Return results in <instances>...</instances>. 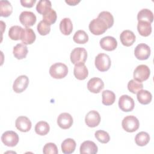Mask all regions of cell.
I'll use <instances>...</instances> for the list:
<instances>
[{
	"label": "cell",
	"instance_id": "6da1fadb",
	"mask_svg": "<svg viewBox=\"0 0 154 154\" xmlns=\"http://www.w3.org/2000/svg\"><path fill=\"white\" fill-rule=\"evenodd\" d=\"M68 73L67 66L63 63L53 64L49 69L50 75L55 79L64 78Z\"/></svg>",
	"mask_w": 154,
	"mask_h": 154
},
{
	"label": "cell",
	"instance_id": "7a4b0ae2",
	"mask_svg": "<svg viewBox=\"0 0 154 154\" xmlns=\"http://www.w3.org/2000/svg\"><path fill=\"white\" fill-rule=\"evenodd\" d=\"M94 64L97 70L100 72H105L111 67V58L108 55L104 53H100L96 57Z\"/></svg>",
	"mask_w": 154,
	"mask_h": 154
},
{
	"label": "cell",
	"instance_id": "3957f363",
	"mask_svg": "<svg viewBox=\"0 0 154 154\" xmlns=\"http://www.w3.org/2000/svg\"><path fill=\"white\" fill-rule=\"evenodd\" d=\"M88 28L90 31L93 34L97 35L103 34L108 29V26L105 22L98 17L93 19L90 22Z\"/></svg>",
	"mask_w": 154,
	"mask_h": 154
},
{
	"label": "cell",
	"instance_id": "277c9868",
	"mask_svg": "<svg viewBox=\"0 0 154 154\" xmlns=\"http://www.w3.org/2000/svg\"><path fill=\"white\" fill-rule=\"evenodd\" d=\"M70 58L72 63L73 64L85 63L87 58V52L84 48H75L71 52Z\"/></svg>",
	"mask_w": 154,
	"mask_h": 154
},
{
	"label": "cell",
	"instance_id": "5b68a950",
	"mask_svg": "<svg viewBox=\"0 0 154 154\" xmlns=\"http://www.w3.org/2000/svg\"><path fill=\"white\" fill-rule=\"evenodd\" d=\"M122 125L123 129L126 132H134L138 129L140 123L136 117L134 116H128L123 119Z\"/></svg>",
	"mask_w": 154,
	"mask_h": 154
},
{
	"label": "cell",
	"instance_id": "8992f818",
	"mask_svg": "<svg viewBox=\"0 0 154 154\" xmlns=\"http://www.w3.org/2000/svg\"><path fill=\"white\" fill-rule=\"evenodd\" d=\"M150 74V70L149 67L145 64H140L135 69L133 77L135 80L142 82L149 78Z\"/></svg>",
	"mask_w": 154,
	"mask_h": 154
},
{
	"label": "cell",
	"instance_id": "52a82bcc",
	"mask_svg": "<svg viewBox=\"0 0 154 154\" xmlns=\"http://www.w3.org/2000/svg\"><path fill=\"white\" fill-rule=\"evenodd\" d=\"M19 140V136L16 132L13 131H7L4 132L1 136L2 142L8 147L16 146Z\"/></svg>",
	"mask_w": 154,
	"mask_h": 154
},
{
	"label": "cell",
	"instance_id": "ba28073f",
	"mask_svg": "<svg viewBox=\"0 0 154 154\" xmlns=\"http://www.w3.org/2000/svg\"><path fill=\"white\" fill-rule=\"evenodd\" d=\"M151 50L150 47L145 43L138 44L134 49V55L135 57L140 60H145L148 59L150 55Z\"/></svg>",
	"mask_w": 154,
	"mask_h": 154
},
{
	"label": "cell",
	"instance_id": "9c48e42d",
	"mask_svg": "<svg viewBox=\"0 0 154 154\" xmlns=\"http://www.w3.org/2000/svg\"><path fill=\"white\" fill-rule=\"evenodd\" d=\"M135 106L134 99L127 94L121 96L119 99V106L124 112H129L133 110Z\"/></svg>",
	"mask_w": 154,
	"mask_h": 154
},
{
	"label": "cell",
	"instance_id": "30bf717a",
	"mask_svg": "<svg viewBox=\"0 0 154 154\" xmlns=\"http://www.w3.org/2000/svg\"><path fill=\"white\" fill-rule=\"evenodd\" d=\"M28 84V77L24 75H20L14 80L13 84V90L17 93H22L26 89Z\"/></svg>",
	"mask_w": 154,
	"mask_h": 154
},
{
	"label": "cell",
	"instance_id": "8fae6325",
	"mask_svg": "<svg viewBox=\"0 0 154 154\" xmlns=\"http://www.w3.org/2000/svg\"><path fill=\"white\" fill-rule=\"evenodd\" d=\"M36 20V16L32 11H23L19 16V20L20 23L25 27L33 26L35 24Z\"/></svg>",
	"mask_w": 154,
	"mask_h": 154
},
{
	"label": "cell",
	"instance_id": "7c38bea8",
	"mask_svg": "<svg viewBox=\"0 0 154 154\" xmlns=\"http://www.w3.org/2000/svg\"><path fill=\"white\" fill-rule=\"evenodd\" d=\"M101 48L107 51H112L117 46L116 39L112 36H105L102 37L99 42Z\"/></svg>",
	"mask_w": 154,
	"mask_h": 154
},
{
	"label": "cell",
	"instance_id": "4fadbf2b",
	"mask_svg": "<svg viewBox=\"0 0 154 154\" xmlns=\"http://www.w3.org/2000/svg\"><path fill=\"white\" fill-rule=\"evenodd\" d=\"M100 122V116L99 113L95 110L89 111L85 116V122L86 125L90 128H94L99 125Z\"/></svg>",
	"mask_w": 154,
	"mask_h": 154
},
{
	"label": "cell",
	"instance_id": "5bb4252c",
	"mask_svg": "<svg viewBox=\"0 0 154 154\" xmlns=\"http://www.w3.org/2000/svg\"><path fill=\"white\" fill-rule=\"evenodd\" d=\"M73 120L72 116L67 112L61 113L57 118L58 125L63 129L70 128L73 125Z\"/></svg>",
	"mask_w": 154,
	"mask_h": 154
},
{
	"label": "cell",
	"instance_id": "9a60e30c",
	"mask_svg": "<svg viewBox=\"0 0 154 154\" xmlns=\"http://www.w3.org/2000/svg\"><path fill=\"white\" fill-rule=\"evenodd\" d=\"M103 88L104 83L99 78H92L88 81L87 88L91 93H99Z\"/></svg>",
	"mask_w": 154,
	"mask_h": 154
},
{
	"label": "cell",
	"instance_id": "2e32d148",
	"mask_svg": "<svg viewBox=\"0 0 154 154\" xmlns=\"http://www.w3.org/2000/svg\"><path fill=\"white\" fill-rule=\"evenodd\" d=\"M15 126L19 131L23 132H26L31 129L32 123L27 117L19 116L16 120Z\"/></svg>",
	"mask_w": 154,
	"mask_h": 154
},
{
	"label": "cell",
	"instance_id": "e0dca14e",
	"mask_svg": "<svg viewBox=\"0 0 154 154\" xmlns=\"http://www.w3.org/2000/svg\"><path fill=\"white\" fill-rule=\"evenodd\" d=\"M135 35L131 30L126 29L122 32L120 35V39L123 45L125 46H132L135 42Z\"/></svg>",
	"mask_w": 154,
	"mask_h": 154
},
{
	"label": "cell",
	"instance_id": "ac0fdd59",
	"mask_svg": "<svg viewBox=\"0 0 154 154\" xmlns=\"http://www.w3.org/2000/svg\"><path fill=\"white\" fill-rule=\"evenodd\" d=\"M36 35L34 31L29 28L25 27L23 29V32L21 37V41L24 45H31L35 40Z\"/></svg>",
	"mask_w": 154,
	"mask_h": 154
},
{
	"label": "cell",
	"instance_id": "d6986e66",
	"mask_svg": "<svg viewBox=\"0 0 154 154\" xmlns=\"http://www.w3.org/2000/svg\"><path fill=\"white\" fill-rule=\"evenodd\" d=\"M80 153H89V154H95L98 151V148L97 145L91 141H85L80 146Z\"/></svg>",
	"mask_w": 154,
	"mask_h": 154
},
{
	"label": "cell",
	"instance_id": "ffe728a7",
	"mask_svg": "<svg viewBox=\"0 0 154 154\" xmlns=\"http://www.w3.org/2000/svg\"><path fill=\"white\" fill-rule=\"evenodd\" d=\"M73 73L76 79L84 80L88 76V71L84 63H79L75 64Z\"/></svg>",
	"mask_w": 154,
	"mask_h": 154
},
{
	"label": "cell",
	"instance_id": "44dd1931",
	"mask_svg": "<svg viewBox=\"0 0 154 154\" xmlns=\"http://www.w3.org/2000/svg\"><path fill=\"white\" fill-rule=\"evenodd\" d=\"M28 48L23 43H18L13 48V53L15 58L18 60L25 58L28 54Z\"/></svg>",
	"mask_w": 154,
	"mask_h": 154
},
{
	"label": "cell",
	"instance_id": "7402d4cb",
	"mask_svg": "<svg viewBox=\"0 0 154 154\" xmlns=\"http://www.w3.org/2000/svg\"><path fill=\"white\" fill-rule=\"evenodd\" d=\"M60 29L62 34L68 35L71 34L73 30V24L70 18H63L60 23Z\"/></svg>",
	"mask_w": 154,
	"mask_h": 154
},
{
	"label": "cell",
	"instance_id": "603a6c76",
	"mask_svg": "<svg viewBox=\"0 0 154 154\" xmlns=\"http://www.w3.org/2000/svg\"><path fill=\"white\" fill-rule=\"evenodd\" d=\"M76 144L75 141L72 138H66L61 143V150L65 154L73 153L76 148Z\"/></svg>",
	"mask_w": 154,
	"mask_h": 154
},
{
	"label": "cell",
	"instance_id": "cb8c5ba5",
	"mask_svg": "<svg viewBox=\"0 0 154 154\" xmlns=\"http://www.w3.org/2000/svg\"><path fill=\"white\" fill-rule=\"evenodd\" d=\"M137 30L141 35L144 37L149 36L152 32L151 23L146 21H138Z\"/></svg>",
	"mask_w": 154,
	"mask_h": 154
},
{
	"label": "cell",
	"instance_id": "d4e9b609",
	"mask_svg": "<svg viewBox=\"0 0 154 154\" xmlns=\"http://www.w3.org/2000/svg\"><path fill=\"white\" fill-rule=\"evenodd\" d=\"M137 19L138 21H146L151 23L153 21V12L147 8H143L138 13Z\"/></svg>",
	"mask_w": 154,
	"mask_h": 154
},
{
	"label": "cell",
	"instance_id": "484cf974",
	"mask_svg": "<svg viewBox=\"0 0 154 154\" xmlns=\"http://www.w3.org/2000/svg\"><path fill=\"white\" fill-rule=\"evenodd\" d=\"M137 99L138 102L143 105L149 104L152 99V95L150 92L146 90H141L137 93Z\"/></svg>",
	"mask_w": 154,
	"mask_h": 154
},
{
	"label": "cell",
	"instance_id": "4316f807",
	"mask_svg": "<svg viewBox=\"0 0 154 154\" xmlns=\"http://www.w3.org/2000/svg\"><path fill=\"white\" fill-rule=\"evenodd\" d=\"M0 11L1 16H9L13 12V7L11 3L7 0H1L0 1Z\"/></svg>",
	"mask_w": 154,
	"mask_h": 154
},
{
	"label": "cell",
	"instance_id": "83f0119b",
	"mask_svg": "<svg viewBox=\"0 0 154 154\" xmlns=\"http://www.w3.org/2000/svg\"><path fill=\"white\" fill-rule=\"evenodd\" d=\"M102 103L105 105H111L113 104L116 100L114 93L111 90H106L102 91Z\"/></svg>",
	"mask_w": 154,
	"mask_h": 154
},
{
	"label": "cell",
	"instance_id": "f1b7e54d",
	"mask_svg": "<svg viewBox=\"0 0 154 154\" xmlns=\"http://www.w3.org/2000/svg\"><path fill=\"white\" fill-rule=\"evenodd\" d=\"M150 141V136L149 134L144 131H141L138 132L135 137V143L139 146H144L148 144Z\"/></svg>",
	"mask_w": 154,
	"mask_h": 154
},
{
	"label": "cell",
	"instance_id": "f546056e",
	"mask_svg": "<svg viewBox=\"0 0 154 154\" xmlns=\"http://www.w3.org/2000/svg\"><path fill=\"white\" fill-rule=\"evenodd\" d=\"M23 29L18 25H14L10 27L8 31V36L13 40H18L21 39Z\"/></svg>",
	"mask_w": 154,
	"mask_h": 154
},
{
	"label": "cell",
	"instance_id": "4dcf8cb0",
	"mask_svg": "<svg viewBox=\"0 0 154 154\" xmlns=\"http://www.w3.org/2000/svg\"><path fill=\"white\" fill-rule=\"evenodd\" d=\"M34 129L38 135H45L49 132L50 127L46 122L40 121L36 123Z\"/></svg>",
	"mask_w": 154,
	"mask_h": 154
},
{
	"label": "cell",
	"instance_id": "1f68e13d",
	"mask_svg": "<svg viewBox=\"0 0 154 154\" xmlns=\"http://www.w3.org/2000/svg\"><path fill=\"white\" fill-rule=\"evenodd\" d=\"M57 18V13L52 8L43 14V20L46 22L49 25L54 24L56 22Z\"/></svg>",
	"mask_w": 154,
	"mask_h": 154
},
{
	"label": "cell",
	"instance_id": "d6a6232c",
	"mask_svg": "<svg viewBox=\"0 0 154 154\" xmlns=\"http://www.w3.org/2000/svg\"><path fill=\"white\" fill-rule=\"evenodd\" d=\"M73 40L76 43L84 44L88 42V35L84 30H78L75 32Z\"/></svg>",
	"mask_w": 154,
	"mask_h": 154
},
{
	"label": "cell",
	"instance_id": "836d02e7",
	"mask_svg": "<svg viewBox=\"0 0 154 154\" xmlns=\"http://www.w3.org/2000/svg\"><path fill=\"white\" fill-rule=\"evenodd\" d=\"M51 2L49 0H40L36 5L37 11L42 14H45L51 8Z\"/></svg>",
	"mask_w": 154,
	"mask_h": 154
},
{
	"label": "cell",
	"instance_id": "e575fe53",
	"mask_svg": "<svg viewBox=\"0 0 154 154\" xmlns=\"http://www.w3.org/2000/svg\"><path fill=\"white\" fill-rule=\"evenodd\" d=\"M98 18L103 20L106 24L108 28H111L114 24V17L112 14L107 11H101L97 16Z\"/></svg>",
	"mask_w": 154,
	"mask_h": 154
},
{
	"label": "cell",
	"instance_id": "d590c367",
	"mask_svg": "<svg viewBox=\"0 0 154 154\" xmlns=\"http://www.w3.org/2000/svg\"><path fill=\"white\" fill-rule=\"evenodd\" d=\"M143 88V84L142 82L137 81L136 80L131 79L128 82V89L129 91L134 94L137 93L140 90H142Z\"/></svg>",
	"mask_w": 154,
	"mask_h": 154
},
{
	"label": "cell",
	"instance_id": "8d00e7d4",
	"mask_svg": "<svg viewBox=\"0 0 154 154\" xmlns=\"http://www.w3.org/2000/svg\"><path fill=\"white\" fill-rule=\"evenodd\" d=\"M95 138L101 143H107L109 141L110 137L108 133L103 130H98L95 132Z\"/></svg>",
	"mask_w": 154,
	"mask_h": 154
},
{
	"label": "cell",
	"instance_id": "74e56055",
	"mask_svg": "<svg viewBox=\"0 0 154 154\" xmlns=\"http://www.w3.org/2000/svg\"><path fill=\"white\" fill-rule=\"evenodd\" d=\"M37 29L40 35H46L48 34L51 31V25L42 20L38 23Z\"/></svg>",
	"mask_w": 154,
	"mask_h": 154
},
{
	"label": "cell",
	"instance_id": "f35d334b",
	"mask_svg": "<svg viewBox=\"0 0 154 154\" xmlns=\"http://www.w3.org/2000/svg\"><path fill=\"white\" fill-rule=\"evenodd\" d=\"M43 152L45 154H57L58 151L55 144L48 143L43 147Z\"/></svg>",
	"mask_w": 154,
	"mask_h": 154
},
{
	"label": "cell",
	"instance_id": "ab89813d",
	"mask_svg": "<svg viewBox=\"0 0 154 154\" xmlns=\"http://www.w3.org/2000/svg\"><path fill=\"white\" fill-rule=\"evenodd\" d=\"M20 2L23 7L31 8L35 3L36 0H20Z\"/></svg>",
	"mask_w": 154,
	"mask_h": 154
},
{
	"label": "cell",
	"instance_id": "60d3db41",
	"mask_svg": "<svg viewBox=\"0 0 154 154\" xmlns=\"http://www.w3.org/2000/svg\"><path fill=\"white\" fill-rule=\"evenodd\" d=\"M65 2L69 5H76L80 2V0H66Z\"/></svg>",
	"mask_w": 154,
	"mask_h": 154
}]
</instances>
